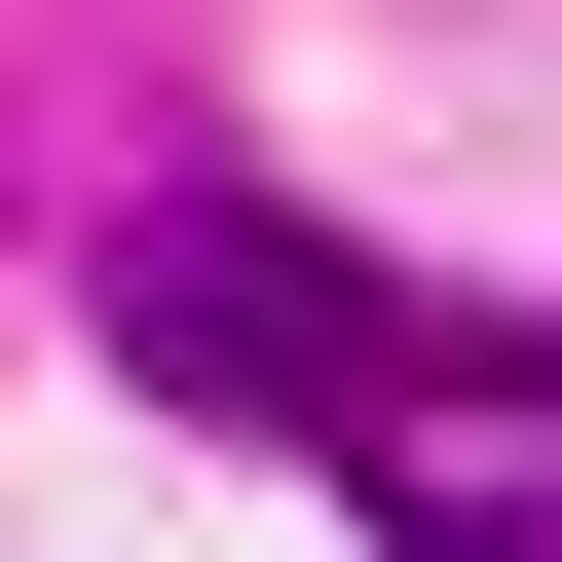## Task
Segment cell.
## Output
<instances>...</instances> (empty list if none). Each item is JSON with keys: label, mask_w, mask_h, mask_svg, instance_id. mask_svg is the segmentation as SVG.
Masks as SVG:
<instances>
[{"label": "cell", "mask_w": 562, "mask_h": 562, "mask_svg": "<svg viewBox=\"0 0 562 562\" xmlns=\"http://www.w3.org/2000/svg\"><path fill=\"white\" fill-rule=\"evenodd\" d=\"M113 375H150V413H262V450H375L450 338L375 301L338 225H225V188H188V225H113Z\"/></svg>", "instance_id": "6da1fadb"}, {"label": "cell", "mask_w": 562, "mask_h": 562, "mask_svg": "<svg viewBox=\"0 0 562 562\" xmlns=\"http://www.w3.org/2000/svg\"><path fill=\"white\" fill-rule=\"evenodd\" d=\"M375 562H562V375H413L375 413Z\"/></svg>", "instance_id": "7a4b0ae2"}]
</instances>
